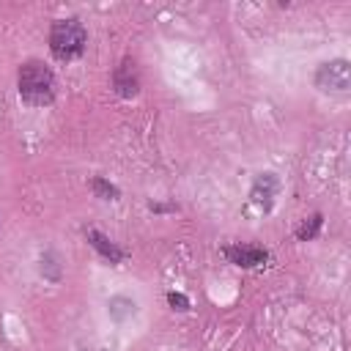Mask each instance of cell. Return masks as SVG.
I'll list each match as a JSON object with an SVG mask.
<instances>
[{"instance_id": "ba28073f", "label": "cell", "mask_w": 351, "mask_h": 351, "mask_svg": "<svg viewBox=\"0 0 351 351\" xmlns=\"http://www.w3.org/2000/svg\"><path fill=\"white\" fill-rule=\"evenodd\" d=\"M107 307H110V318H112V321H118V324H121V321H126V318H132V315H134V310H137V307H134V302H132L129 296H112V299L107 302Z\"/></svg>"}, {"instance_id": "8992f818", "label": "cell", "mask_w": 351, "mask_h": 351, "mask_svg": "<svg viewBox=\"0 0 351 351\" xmlns=\"http://www.w3.org/2000/svg\"><path fill=\"white\" fill-rule=\"evenodd\" d=\"M112 82H115V90L121 96H134L140 90V80H137V71H134V63L132 60H123L115 74H112Z\"/></svg>"}, {"instance_id": "30bf717a", "label": "cell", "mask_w": 351, "mask_h": 351, "mask_svg": "<svg viewBox=\"0 0 351 351\" xmlns=\"http://www.w3.org/2000/svg\"><path fill=\"white\" fill-rule=\"evenodd\" d=\"M90 189H93L99 197H104V200H115V197H118V189H115L110 181H104L101 176H96V178L90 181Z\"/></svg>"}, {"instance_id": "8fae6325", "label": "cell", "mask_w": 351, "mask_h": 351, "mask_svg": "<svg viewBox=\"0 0 351 351\" xmlns=\"http://www.w3.org/2000/svg\"><path fill=\"white\" fill-rule=\"evenodd\" d=\"M41 271H44L49 280H60V263L55 261V255H52V252L41 255Z\"/></svg>"}, {"instance_id": "52a82bcc", "label": "cell", "mask_w": 351, "mask_h": 351, "mask_svg": "<svg viewBox=\"0 0 351 351\" xmlns=\"http://www.w3.org/2000/svg\"><path fill=\"white\" fill-rule=\"evenodd\" d=\"M85 239H88V244H90L104 261H110V263H121V261H123V252H121L104 233H99V230L90 228V230H85Z\"/></svg>"}, {"instance_id": "3957f363", "label": "cell", "mask_w": 351, "mask_h": 351, "mask_svg": "<svg viewBox=\"0 0 351 351\" xmlns=\"http://www.w3.org/2000/svg\"><path fill=\"white\" fill-rule=\"evenodd\" d=\"M315 88L324 93H348L351 88V66L348 60L337 58V60H326L318 66L315 71Z\"/></svg>"}, {"instance_id": "7c38bea8", "label": "cell", "mask_w": 351, "mask_h": 351, "mask_svg": "<svg viewBox=\"0 0 351 351\" xmlns=\"http://www.w3.org/2000/svg\"><path fill=\"white\" fill-rule=\"evenodd\" d=\"M167 302L176 307V310H189V299L184 293H167Z\"/></svg>"}, {"instance_id": "7a4b0ae2", "label": "cell", "mask_w": 351, "mask_h": 351, "mask_svg": "<svg viewBox=\"0 0 351 351\" xmlns=\"http://www.w3.org/2000/svg\"><path fill=\"white\" fill-rule=\"evenodd\" d=\"M88 44V33L80 19H58L49 27V49L58 60L80 58Z\"/></svg>"}, {"instance_id": "6da1fadb", "label": "cell", "mask_w": 351, "mask_h": 351, "mask_svg": "<svg viewBox=\"0 0 351 351\" xmlns=\"http://www.w3.org/2000/svg\"><path fill=\"white\" fill-rule=\"evenodd\" d=\"M16 88L27 104H49L55 99V74L41 60H27L16 74Z\"/></svg>"}, {"instance_id": "277c9868", "label": "cell", "mask_w": 351, "mask_h": 351, "mask_svg": "<svg viewBox=\"0 0 351 351\" xmlns=\"http://www.w3.org/2000/svg\"><path fill=\"white\" fill-rule=\"evenodd\" d=\"M277 192H280V181H277V176H274V173H261V176L252 181L250 197H252V203H255L261 211H271Z\"/></svg>"}, {"instance_id": "5b68a950", "label": "cell", "mask_w": 351, "mask_h": 351, "mask_svg": "<svg viewBox=\"0 0 351 351\" xmlns=\"http://www.w3.org/2000/svg\"><path fill=\"white\" fill-rule=\"evenodd\" d=\"M225 255H228L230 263H236V266H241V269L261 266V263H266V258H269V252H266L263 247H255V244H230V247L225 250Z\"/></svg>"}, {"instance_id": "9c48e42d", "label": "cell", "mask_w": 351, "mask_h": 351, "mask_svg": "<svg viewBox=\"0 0 351 351\" xmlns=\"http://www.w3.org/2000/svg\"><path fill=\"white\" fill-rule=\"evenodd\" d=\"M321 214H313L310 219H304L302 225H299V230H296V236L302 239V241H310V239H315L318 236V230H321Z\"/></svg>"}]
</instances>
